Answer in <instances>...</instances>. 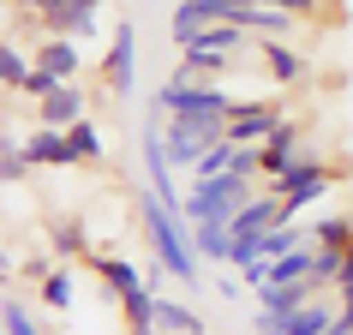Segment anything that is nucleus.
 Returning a JSON list of instances; mask_svg holds the SVG:
<instances>
[{
	"instance_id": "nucleus-2",
	"label": "nucleus",
	"mask_w": 353,
	"mask_h": 335,
	"mask_svg": "<svg viewBox=\"0 0 353 335\" xmlns=\"http://www.w3.org/2000/svg\"><path fill=\"white\" fill-rule=\"evenodd\" d=\"M258 192H263V180H252V174L192 180V192H186V222H192V234H228V222H234Z\"/></svg>"
},
{
	"instance_id": "nucleus-25",
	"label": "nucleus",
	"mask_w": 353,
	"mask_h": 335,
	"mask_svg": "<svg viewBox=\"0 0 353 335\" xmlns=\"http://www.w3.org/2000/svg\"><path fill=\"white\" fill-rule=\"evenodd\" d=\"M30 66H37V60L24 54L19 42H6V37H0V84H6V90H19V84H24V72H30Z\"/></svg>"
},
{
	"instance_id": "nucleus-18",
	"label": "nucleus",
	"mask_w": 353,
	"mask_h": 335,
	"mask_svg": "<svg viewBox=\"0 0 353 335\" xmlns=\"http://www.w3.org/2000/svg\"><path fill=\"white\" fill-rule=\"evenodd\" d=\"M156 329L162 335H204V317L192 312L186 299H162L156 294Z\"/></svg>"
},
{
	"instance_id": "nucleus-11",
	"label": "nucleus",
	"mask_w": 353,
	"mask_h": 335,
	"mask_svg": "<svg viewBox=\"0 0 353 335\" xmlns=\"http://www.w3.org/2000/svg\"><path fill=\"white\" fill-rule=\"evenodd\" d=\"M42 66V72H54L60 84H78V72H84V48H78V37H37V54H30Z\"/></svg>"
},
{
	"instance_id": "nucleus-1",
	"label": "nucleus",
	"mask_w": 353,
	"mask_h": 335,
	"mask_svg": "<svg viewBox=\"0 0 353 335\" xmlns=\"http://www.w3.org/2000/svg\"><path fill=\"white\" fill-rule=\"evenodd\" d=\"M138 222H144V240L156 252V270H168L174 281H198V245H192V222L180 210H168L156 192H138Z\"/></svg>"
},
{
	"instance_id": "nucleus-13",
	"label": "nucleus",
	"mask_w": 353,
	"mask_h": 335,
	"mask_svg": "<svg viewBox=\"0 0 353 335\" xmlns=\"http://www.w3.org/2000/svg\"><path fill=\"white\" fill-rule=\"evenodd\" d=\"M48 245H54L60 263H90V258H96L84 216H48Z\"/></svg>"
},
{
	"instance_id": "nucleus-34",
	"label": "nucleus",
	"mask_w": 353,
	"mask_h": 335,
	"mask_svg": "<svg viewBox=\"0 0 353 335\" xmlns=\"http://www.w3.org/2000/svg\"><path fill=\"white\" fill-rule=\"evenodd\" d=\"M0 276H19V263L6 258V252H0Z\"/></svg>"
},
{
	"instance_id": "nucleus-16",
	"label": "nucleus",
	"mask_w": 353,
	"mask_h": 335,
	"mask_svg": "<svg viewBox=\"0 0 353 335\" xmlns=\"http://www.w3.org/2000/svg\"><path fill=\"white\" fill-rule=\"evenodd\" d=\"M72 120H84V84H54V90L37 102V126H72Z\"/></svg>"
},
{
	"instance_id": "nucleus-5",
	"label": "nucleus",
	"mask_w": 353,
	"mask_h": 335,
	"mask_svg": "<svg viewBox=\"0 0 353 335\" xmlns=\"http://www.w3.org/2000/svg\"><path fill=\"white\" fill-rule=\"evenodd\" d=\"M228 138V114H210V120H162V144H168V162L174 168H198L210 144Z\"/></svg>"
},
{
	"instance_id": "nucleus-26",
	"label": "nucleus",
	"mask_w": 353,
	"mask_h": 335,
	"mask_svg": "<svg viewBox=\"0 0 353 335\" xmlns=\"http://www.w3.org/2000/svg\"><path fill=\"white\" fill-rule=\"evenodd\" d=\"M312 281H317V294H330L341 281V252L335 245H312Z\"/></svg>"
},
{
	"instance_id": "nucleus-22",
	"label": "nucleus",
	"mask_w": 353,
	"mask_h": 335,
	"mask_svg": "<svg viewBox=\"0 0 353 335\" xmlns=\"http://www.w3.org/2000/svg\"><path fill=\"white\" fill-rule=\"evenodd\" d=\"M288 281H312V245H299V252L276 258V263H270V281H263V287H288Z\"/></svg>"
},
{
	"instance_id": "nucleus-24",
	"label": "nucleus",
	"mask_w": 353,
	"mask_h": 335,
	"mask_svg": "<svg viewBox=\"0 0 353 335\" xmlns=\"http://www.w3.org/2000/svg\"><path fill=\"white\" fill-rule=\"evenodd\" d=\"M312 245L347 252V245H353V216H317V222H312Z\"/></svg>"
},
{
	"instance_id": "nucleus-32",
	"label": "nucleus",
	"mask_w": 353,
	"mask_h": 335,
	"mask_svg": "<svg viewBox=\"0 0 353 335\" xmlns=\"http://www.w3.org/2000/svg\"><path fill=\"white\" fill-rule=\"evenodd\" d=\"M192 6H204V12H210L216 24H234V19H240V6H245V0H192Z\"/></svg>"
},
{
	"instance_id": "nucleus-28",
	"label": "nucleus",
	"mask_w": 353,
	"mask_h": 335,
	"mask_svg": "<svg viewBox=\"0 0 353 335\" xmlns=\"http://www.w3.org/2000/svg\"><path fill=\"white\" fill-rule=\"evenodd\" d=\"M19 180H30V162H24V144L0 150V186H19Z\"/></svg>"
},
{
	"instance_id": "nucleus-9",
	"label": "nucleus",
	"mask_w": 353,
	"mask_h": 335,
	"mask_svg": "<svg viewBox=\"0 0 353 335\" xmlns=\"http://www.w3.org/2000/svg\"><path fill=\"white\" fill-rule=\"evenodd\" d=\"M258 60H263V78H270V90H294L299 78L312 72V66H305V54H299L294 42H270V37H263V42H258Z\"/></svg>"
},
{
	"instance_id": "nucleus-33",
	"label": "nucleus",
	"mask_w": 353,
	"mask_h": 335,
	"mask_svg": "<svg viewBox=\"0 0 353 335\" xmlns=\"http://www.w3.org/2000/svg\"><path fill=\"white\" fill-rule=\"evenodd\" d=\"M323 335H353V323H347V317H341V312H335V323H330V329H323Z\"/></svg>"
},
{
	"instance_id": "nucleus-29",
	"label": "nucleus",
	"mask_w": 353,
	"mask_h": 335,
	"mask_svg": "<svg viewBox=\"0 0 353 335\" xmlns=\"http://www.w3.org/2000/svg\"><path fill=\"white\" fill-rule=\"evenodd\" d=\"M54 270H60V258H54V252H30V258L19 263V276H24V281H37V287H42L48 276H54Z\"/></svg>"
},
{
	"instance_id": "nucleus-20",
	"label": "nucleus",
	"mask_w": 353,
	"mask_h": 335,
	"mask_svg": "<svg viewBox=\"0 0 353 335\" xmlns=\"http://www.w3.org/2000/svg\"><path fill=\"white\" fill-rule=\"evenodd\" d=\"M210 24H216V19H210L204 6H192V0H180V6H174V24H168V37H174V48H192V42L204 37Z\"/></svg>"
},
{
	"instance_id": "nucleus-30",
	"label": "nucleus",
	"mask_w": 353,
	"mask_h": 335,
	"mask_svg": "<svg viewBox=\"0 0 353 335\" xmlns=\"http://www.w3.org/2000/svg\"><path fill=\"white\" fill-rule=\"evenodd\" d=\"M60 78L54 72H42V66H30V72H24V84H19V96H30V102H42V96L54 90Z\"/></svg>"
},
{
	"instance_id": "nucleus-17",
	"label": "nucleus",
	"mask_w": 353,
	"mask_h": 335,
	"mask_svg": "<svg viewBox=\"0 0 353 335\" xmlns=\"http://www.w3.org/2000/svg\"><path fill=\"white\" fill-rule=\"evenodd\" d=\"M90 270L102 276V287H108L114 299H120V294H132V287H144V270H138L132 258H120V252H96V258H90Z\"/></svg>"
},
{
	"instance_id": "nucleus-6",
	"label": "nucleus",
	"mask_w": 353,
	"mask_h": 335,
	"mask_svg": "<svg viewBox=\"0 0 353 335\" xmlns=\"http://www.w3.org/2000/svg\"><path fill=\"white\" fill-rule=\"evenodd\" d=\"M245 42H252V37H245L240 24H210V30L192 42V48H180V60H186L198 78H216V72H228V66L240 60Z\"/></svg>"
},
{
	"instance_id": "nucleus-23",
	"label": "nucleus",
	"mask_w": 353,
	"mask_h": 335,
	"mask_svg": "<svg viewBox=\"0 0 353 335\" xmlns=\"http://www.w3.org/2000/svg\"><path fill=\"white\" fill-rule=\"evenodd\" d=\"M37 294H42V305H48V312H72V299H78V281H72V270L60 263V270H54L48 281H42Z\"/></svg>"
},
{
	"instance_id": "nucleus-31",
	"label": "nucleus",
	"mask_w": 353,
	"mask_h": 335,
	"mask_svg": "<svg viewBox=\"0 0 353 335\" xmlns=\"http://www.w3.org/2000/svg\"><path fill=\"white\" fill-rule=\"evenodd\" d=\"M258 6H281V12H294L299 24H305V19H323V0H258Z\"/></svg>"
},
{
	"instance_id": "nucleus-14",
	"label": "nucleus",
	"mask_w": 353,
	"mask_h": 335,
	"mask_svg": "<svg viewBox=\"0 0 353 335\" xmlns=\"http://www.w3.org/2000/svg\"><path fill=\"white\" fill-rule=\"evenodd\" d=\"M330 168H335V162H323V156H317V150L305 144V150H299V156H294V162H281L276 174L263 180V186L276 192V198H288V192H299V186H312V180H323Z\"/></svg>"
},
{
	"instance_id": "nucleus-12",
	"label": "nucleus",
	"mask_w": 353,
	"mask_h": 335,
	"mask_svg": "<svg viewBox=\"0 0 353 335\" xmlns=\"http://www.w3.org/2000/svg\"><path fill=\"white\" fill-rule=\"evenodd\" d=\"M305 144H312V138H305V120H294V114H288V120H281V126L258 144V168H263V180H270V174H276L281 162H294V156H299Z\"/></svg>"
},
{
	"instance_id": "nucleus-27",
	"label": "nucleus",
	"mask_w": 353,
	"mask_h": 335,
	"mask_svg": "<svg viewBox=\"0 0 353 335\" xmlns=\"http://www.w3.org/2000/svg\"><path fill=\"white\" fill-rule=\"evenodd\" d=\"M0 329H6V335H42L37 317H30V305H19V299H6V305H0Z\"/></svg>"
},
{
	"instance_id": "nucleus-3",
	"label": "nucleus",
	"mask_w": 353,
	"mask_h": 335,
	"mask_svg": "<svg viewBox=\"0 0 353 335\" xmlns=\"http://www.w3.org/2000/svg\"><path fill=\"white\" fill-rule=\"evenodd\" d=\"M234 102L240 96L228 90V84H216V78H204V84H168L150 96V108L168 114V120H210V114H234Z\"/></svg>"
},
{
	"instance_id": "nucleus-10",
	"label": "nucleus",
	"mask_w": 353,
	"mask_h": 335,
	"mask_svg": "<svg viewBox=\"0 0 353 335\" xmlns=\"http://www.w3.org/2000/svg\"><path fill=\"white\" fill-rule=\"evenodd\" d=\"M281 222H294V216H288V210H281V198L270 186L258 192V198H252V204L240 210V216H234V222H228V234H234V245L240 240H258L263 227H281Z\"/></svg>"
},
{
	"instance_id": "nucleus-4",
	"label": "nucleus",
	"mask_w": 353,
	"mask_h": 335,
	"mask_svg": "<svg viewBox=\"0 0 353 335\" xmlns=\"http://www.w3.org/2000/svg\"><path fill=\"white\" fill-rule=\"evenodd\" d=\"M288 120V96L270 90V96H245V102H234V114H228V144L240 150H258L270 132Z\"/></svg>"
},
{
	"instance_id": "nucleus-15",
	"label": "nucleus",
	"mask_w": 353,
	"mask_h": 335,
	"mask_svg": "<svg viewBox=\"0 0 353 335\" xmlns=\"http://www.w3.org/2000/svg\"><path fill=\"white\" fill-rule=\"evenodd\" d=\"M24 162H30V168H78L72 162V144H66V132H60V126H30V138H24Z\"/></svg>"
},
{
	"instance_id": "nucleus-8",
	"label": "nucleus",
	"mask_w": 353,
	"mask_h": 335,
	"mask_svg": "<svg viewBox=\"0 0 353 335\" xmlns=\"http://www.w3.org/2000/svg\"><path fill=\"white\" fill-rule=\"evenodd\" d=\"M132 78H138V24H114L108 37V60H102V90L120 102V96H132Z\"/></svg>"
},
{
	"instance_id": "nucleus-19",
	"label": "nucleus",
	"mask_w": 353,
	"mask_h": 335,
	"mask_svg": "<svg viewBox=\"0 0 353 335\" xmlns=\"http://www.w3.org/2000/svg\"><path fill=\"white\" fill-rule=\"evenodd\" d=\"M305 299H323L317 281H288V287H258V312H299Z\"/></svg>"
},
{
	"instance_id": "nucleus-7",
	"label": "nucleus",
	"mask_w": 353,
	"mask_h": 335,
	"mask_svg": "<svg viewBox=\"0 0 353 335\" xmlns=\"http://www.w3.org/2000/svg\"><path fill=\"white\" fill-rule=\"evenodd\" d=\"M335 312L341 305H330V299H305L299 312H252V329L258 335H323L335 323Z\"/></svg>"
},
{
	"instance_id": "nucleus-21",
	"label": "nucleus",
	"mask_w": 353,
	"mask_h": 335,
	"mask_svg": "<svg viewBox=\"0 0 353 335\" xmlns=\"http://www.w3.org/2000/svg\"><path fill=\"white\" fill-rule=\"evenodd\" d=\"M66 144H72V162H84V168H96V162H102V132H96V120H90V114L66 126Z\"/></svg>"
}]
</instances>
